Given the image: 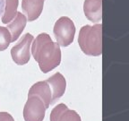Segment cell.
<instances>
[{"mask_svg":"<svg viewBox=\"0 0 129 121\" xmlns=\"http://www.w3.org/2000/svg\"><path fill=\"white\" fill-rule=\"evenodd\" d=\"M32 54L43 73H48L60 65L61 50L47 33H40L32 43Z\"/></svg>","mask_w":129,"mask_h":121,"instance_id":"6da1fadb","label":"cell"},{"mask_svg":"<svg viewBox=\"0 0 129 121\" xmlns=\"http://www.w3.org/2000/svg\"><path fill=\"white\" fill-rule=\"evenodd\" d=\"M79 46L88 56L98 57L102 54V24L82 26L78 37Z\"/></svg>","mask_w":129,"mask_h":121,"instance_id":"7a4b0ae2","label":"cell"},{"mask_svg":"<svg viewBox=\"0 0 129 121\" xmlns=\"http://www.w3.org/2000/svg\"><path fill=\"white\" fill-rule=\"evenodd\" d=\"M53 32L59 46H69L75 39V26L74 22L66 16L60 17L55 23Z\"/></svg>","mask_w":129,"mask_h":121,"instance_id":"3957f363","label":"cell"},{"mask_svg":"<svg viewBox=\"0 0 129 121\" xmlns=\"http://www.w3.org/2000/svg\"><path fill=\"white\" fill-rule=\"evenodd\" d=\"M33 41V36L31 33H26L22 37L19 42L12 48L11 56L15 64L19 66L27 64L31 58V45Z\"/></svg>","mask_w":129,"mask_h":121,"instance_id":"277c9868","label":"cell"},{"mask_svg":"<svg viewBox=\"0 0 129 121\" xmlns=\"http://www.w3.org/2000/svg\"><path fill=\"white\" fill-rule=\"evenodd\" d=\"M46 110L39 97L29 96L23 109V118L25 121H43Z\"/></svg>","mask_w":129,"mask_h":121,"instance_id":"5b68a950","label":"cell"},{"mask_svg":"<svg viewBox=\"0 0 129 121\" xmlns=\"http://www.w3.org/2000/svg\"><path fill=\"white\" fill-rule=\"evenodd\" d=\"M50 121H82L81 117L75 110H71L64 103L58 104L50 113Z\"/></svg>","mask_w":129,"mask_h":121,"instance_id":"8992f818","label":"cell"},{"mask_svg":"<svg viewBox=\"0 0 129 121\" xmlns=\"http://www.w3.org/2000/svg\"><path fill=\"white\" fill-rule=\"evenodd\" d=\"M46 82H48L51 90V94H52L51 104H52L64 95L66 87V82L64 77L60 73H56L51 77L47 79Z\"/></svg>","mask_w":129,"mask_h":121,"instance_id":"52a82bcc","label":"cell"},{"mask_svg":"<svg viewBox=\"0 0 129 121\" xmlns=\"http://www.w3.org/2000/svg\"><path fill=\"white\" fill-rule=\"evenodd\" d=\"M33 95L39 97V99L42 100L46 109L49 107V105L51 104L52 94H51V90H50L49 85L48 84L46 81L38 82L32 86V88L29 91L28 97L33 96Z\"/></svg>","mask_w":129,"mask_h":121,"instance_id":"ba28073f","label":"cell"},{"mask_svg":"<svg viewBox=\"0 0 129 121\" xmlns=\"http://www.w3.org/2000/svg\"><path fill=\"white\" fill-rule=\"evenodd\" d=\"M102 0H85L83 11L87 19L93 22H100L102 19Z\"/></svg>","mask_w":129,"mask_h":121,"instance_id":"9c48e42d","label":"cell"},{"mask_svg":"<svg viewBox=\"0 0 129 121\" xmlns=\"http://www.w3.org/2000/svg\"><path fill=\"white\" fill-rule=\"evenodd\" d=\"M44 6V0H22V7L29 22L38 19Z\"/></svg>","mask_w":129,"mask_h":121,"instance_id":"30bf717a","label":"cell"},{"mask_svg":"<svg viewBox=\"0 0 129 121\" xmlns=\"http://www.w3.org/2000/svg\"><path fill=\"white\" fill-rule=\"evenodd\" d=\"M12 21H13L12 22L8 23L7 29L11 34V42H14L24 30L27 23V18L25 17L24 14L17 12L15 17Z\"/></svg>","mask_w":129,"mask_h":121,"instance_id":"8fae6325","label":"cell"},{"mask_svg":"<svg viewBox=\"0 0 129 121\" xmlns=\"http://www.w3.org/2000/svg\"><path fill=\"white\" fill-rule=\"evenodd\" d=\"M4 12L2 16V22L5 24L9 23L15 17L17 14L18 0H4Z\"/></svg>","mask_w":129,"mask_h":121,"instance_id":"7c38bea8","label":"cell"},{"mask_svg":"<svg viewBox=\"0 0 129 121\" xmlns=\"http://www.w3.org/2000/svg\"><path fill=\"white\" fill-rule=\"evenodd\" d=\"M11 42V34L8 29L0 26V51L6 50Z\"/></svg>","mask_w":129,"mask_h":121,"instance_id":"4fadbf2b","label":"cell"},{"mask_svg":"<svg viewBox=\"0 0 129 121\" xmlns=\"http://www.w3.org/2000/svg\"><path fill=\"white\" fill-rule=\"evenodd\" d=\"M0 121H14V119L9 113L0 112Z\"/></svg>","mask_w":129,"mask_h":121,"instance_id":"5bb4252c","label":"cell"},{"mask_svg":"<svg viewBox=\"0 0 129 121\" xmlns=\"http://www.w3.org/2000/svg\"><path fill=\"white\" fill-rule=\"evenodd\" d=\"M4 6H5V1L0 0V15L3 14L4 12Z\"/></svg>","mask_w":129,"mask_h":121,"instance_id":"9a60e30c","label":"cell"}]
</instances>
